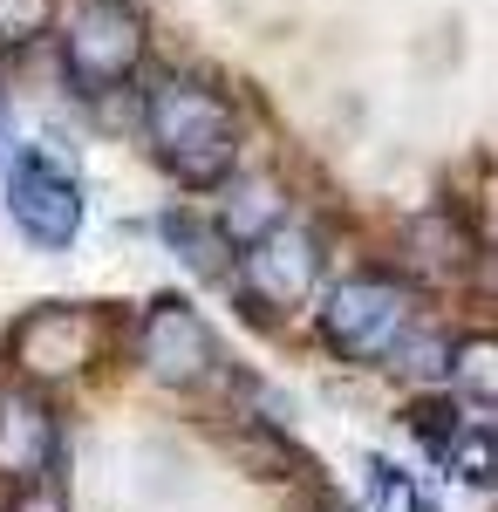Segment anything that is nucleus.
Listing matches in <instances>:
<instances>
[{
  "label": "nucleus",
  "instance_id": "nucleus-8",
  "mask_svg": "<svg viewBox=\"0 0 498 512\" xmlns=\"http://www.w3.org/2000/svg\"><path fill=\"white\" fill-rule=\"evenodd\" d=\"M62 458V431H55V410L35 390L7 383L0 390V478L21 492V485H48Z\"/></svg>",
  "mask_w": 498,
  "mask_h": 512
},
{
  "label": "nucleus",
  "instance_id": "nucleus-15",
  "mask_svg": "<svg viewBox=\"0 0 498 512\" xmlns=\"http://www.w3.org/2000/svg\"><path fill=\"white\" fill-rule=\"evenodd\" d=\"M14 512H62V506H55V492H48V485H21Z\"/></svg>",
  "mask_w": 498,
  "mask_h": 512
},
{
  "label": "nucleus",
  "instance_id": "nucleus-13",
  "mask_svg": "<svg viewBox=\"0 0 498 512\" xmlns=\"http://www.w3.org/2000/svg\"><path fill=\"white\" fill-rule=\"evenodd\" d=\"M362 485H369V506L376 512H437V499L403 465H389V458H369L362 465Z\"/></svg>",
  "mask_w": 498,
  "mask_h": 512
},
{
  "label": "nucleus",
  "instance_id": "nucleus-1",
  "mask_svg": "<svg viewBox=\"0 0 498 512\" xmlns=\"http://www.w3.org/2000/svg\"><path fill=\"white\" fill-rule=\"evenodd\" d=\"M144 137H151V158L185 185V192H212L226 185L232 164H239V123L232 103L198 76L164 69L144 89Z\"/></svg>",
  "mask_w": 498,
  "mask_h": 512
},
{
  "label": "nucleus",
  "instance_id": "nucleus-10",
  "mask_svg": "<svg viewBox=\"0 0 498 512\" xmlns=\"http://www.w3.org/2000/svg\"><path fill=\"white\" fill-rule=\"evenodd\" d=\"M444 376H451L471 403H498V335H464V342H451Z\"/></svg>",
  "mask_w": 498,
  "mask_h": 512
},
{
  "label": "nucleus",
  "instance_id": "nucleus-9",
  "mask_svg": "<svg viewBox=\"0 0 498 512\" xmlns=\"http://www.w3.org/2000/svg\"><path fill=\"white\" fill-rule=\"evenodd\" d=\"M444 472H458L464 485H498V424H458L437 451Z\"/></svg>",
  "mask_w": 498,
  "mask_h": 512
},
{
  "label": "nucleus",
  "instance_id": "nucleus-14",
  "mask_svg": "<svg viewBox=\"0 0 498 512\" xmlns=\"http://www.w3.org/2000/svg\"><path fill=\"white\" fill-rule=\"evenodd\" d=\"M55 28V0H0V48H35Z\"/></svg>",
  "mask_w": 498,
  "mask_h": 512
},
{
  "label": "nucleus",
  "instance_id": "nucleus-4",
  "mask_svg": "<svg viewBox=\"0 0 498 512\" xmlns=\"http://www.w3.org/2000/svg\"><path fill=\"white\" fill-rule=\"evenodd\" d=\"M232 287L253 315H287L301 308L307 294L321 287V239L301 219H273L267 233H253L239 246V267H232Z\"/></svg>",
  "mask_w": 498,
  "mask_h": 512
},
{
  "label": "nucleus",
  "instance_id": "nucleus-16",
  "mask_svg": "<svg viewBox=\"0 0 498 512\" xmlns=\"http://www.w3.org/2000/svg\"><path fill=\"white\" fill-rule=\"evenodd\" d=\"M314 512H355V506H342V499H328V506H314Z\"/></svg>",
  "mask_w": 498,
  "mask_h": 512
},
{
  "label": "nucleus",
  "instance_id": "nucleus-7",
  "mask_svg": "<svg viewBox=\"0 0 498 512\" xmlns=\"http://www.w3.org/2000/svg\"><path fill=\"white\" fill-rule=\"evenodd\" d=\"M96 349H103V321H96V308H76V301H48L35 315H21L14 335H7L14 369L35 376V383L82 376V369L96 362Z\"/></svg>",
  "mask_w": 498,
  "mask_h": 512
},
{
  "label": "nucleus",
  "instance_id": "nucleus-3",
  "mask_svg": "<svg viewBox=\"0 0 498 512\" xmlns=\"http://www.w3.org/2000/svg\"><path fill=\"white\" fill-rule=\"evenodd\" d=\"M144 48H151V28L137 0H76L62 21V76L82 96H110L144 69Z\"/></svg>",
  "mask_w": 498,
  "mask_h": 512
},
{
  "label": "nucleus",
  "instance_id": "nucleus-5",
  "mask_svg": "<svg viewBox=\"0 0 498 512\" xmlns=\"http://www.w3.org/2000/svg\"><path fill=\"white\" fill-rule=\"evenodd\" d=\"M137 362L151 369L164 390H198V383L219 376V335L205 328V315H198L192 301L164 294L137 321Z\"/></svg>",
  "mask_w": 498,
  "mask_h": 512
},
{
  "label": "nucleus",
  "instance_id": "nucleus-2",
  "mask_svg": "<svg viewBox=\"0 0 498 512\" xmlns=\"http://www.w3.org/2000/svg\"><path fill=\"white\" fill-rule=\"evenodd\" d=\"M314 328H321V342L342 362L389 369V355L403 349L410 328H417V294H410V280H396V274H348L321 294Z\"/></svg>",
  "mask_w": 498,
  "mask_h": 512
},
{
  "label": "nucleus",
  "instance_id": "nucleus-6",
  "mask_svg": "<svg viewBox=\"0 0 498 512\" xmlns=\"http://www.w3.org/2000/svg\"><path fill=\"white\" fill-rule=\"evenodd\" d=\"M7 219L35 239V246L62 253V246L82 233V185H76V171L55 164L48 151H21V158L7 164Z\"/></svg>",
  "mask_w": 498,
  "mask_h": 512
},
{
  "label": "nucleus",
  "instance_id": "nucleus-11",
  "mask_svg": "<svg viewBox=\"0 0 498 512\" xmlns=\"http://www.w3.org/2000/svg\"><path fill=\"white\" fill-rule=\"evenodd\" d=\"M410 253L430 274H464L471 267V239H464V226H451V212H423L410 226Z\"/></svg>",
  "mask_w": 498,
  "mask_h": 512
},
{
  "label": "nucleus",
  "instance_id": "nucleus-12",
  "mask_svg": "<svg viewBox=\"0 0 498 512\" xmlns=\"http://www.w3.org/2000/svg\"><path fill=\"white\" fill-rule=\"evenodd\" d=\"M164 239L185 253V267H198V274H232L226 267V233L205 226V219H192V212H164Z\"/></svg>",
  "mask_w": 498,
  "mask_h": 512
}]
</instances>
